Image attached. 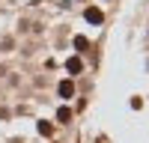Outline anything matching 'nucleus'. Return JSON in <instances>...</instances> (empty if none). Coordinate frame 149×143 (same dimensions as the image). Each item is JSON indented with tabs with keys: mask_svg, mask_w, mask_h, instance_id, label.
<instances>
[{
	"mask_svg": "<svg viewBox=\"0 0 149 143\" xmlns=\"http://www.w3.org/2000/svg\"><path fill=\"white\" fill-rule=\"evenodd\" d=\"M57 92H60V99H72V95H74V87H72V81H60Z\"/></svg>",
	"mask_w": 149,
	"mask_h": 143,
	"instance_id": "1",
	"label": "nucleus"
},
{
	"mask_svg": "<svg viewBox=\"0 0 149 143\" xmlns=\"http://www.w3.org/2000/svg\"><path fill=\"white\" fill-rule=\"evenodd\" d=\"M86 21L90 24H102V9H86Z\"/></svg>",
	"mask_w": 149,
	"mask_h": 143,
	"instance_id": "2",
	"label": "nucleus"
},
{
	"mask_svg": "<svg viewBox=\"0 0 149 143\" xmlns=\"http://www.w3.org/2000/svg\"><path fill=\"white\" fill-rule=\"evenodd\" d=\"M66 69L72 72V75H78V72H81V60H78V57H72L69 63H66Z\"/></svg>",
	"mask_w": 149,
	"mask_h": 143,
	"instance_id": "3",
	"label": "nucleus"
},
{
	"mask_svg": "<svg viewBox=\"0 0 149 143\" xmlns=\"http://www.w3.org/2000/svg\"><path fill=\"white\" fill-rule=\"evenodd\" d=\"M57 119H60V122H69V119H72V110H69V107H60V110H57Z\"/></svg>",
	"mask_w": 149,
	"mask_h": 143,
	"instance_id": "4",
	"label": "nucleus"
},
{
	"mask_svg": "<svg viewBox=\"0 0 149 143\" xmlns=\"http://www.w3.org/2000/svg\"><path fill=\"white\" fill-rule=\"evenodd\" d=\"M39 131L42 134H51V122H39Z\"/></svg>",
	"mask_w": 149,
	"mask_h": 143,
	"instance_id": "5",
	"label": "nucleus"
}]
</instances>
